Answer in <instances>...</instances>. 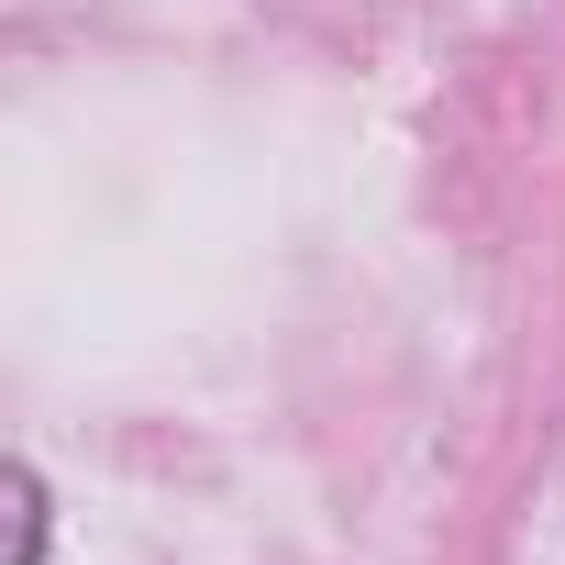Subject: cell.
Here are the masks:
<instances>
[{"label":"cell","instance_id":"1","mask_svg":"<svg viewBox=\"0 0 565 565\" xmlns=\"http://www.w3.org/2000/svg\"><path fill=\"white\" fill-rule=\"evenodd\" d=\"M12 565H45V488H34V466H12Z\"/></svg>","mask_w":565,"mask_h":565}]
</instances>
